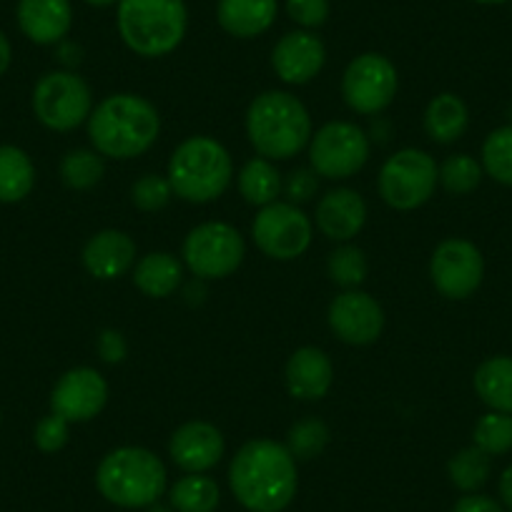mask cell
Segmentation results:
<instances>
[{"label":"cell","mask_w":512,"mask_h":512,"mask_svg":"<svg viewBox=\"0 0 512 512\" xmlns=\"http://www.w3.org/2000/svg\"><path fill=\"white\" fill-rule=\"evenodd\" d=\"M229 487L249 512H284L297 497V460L277 440H249L229 465Z\"/></svg>","instance_id":"cell-1"},{"label":"cell","mask_w":512,"mask_h":512,"mask_svg":"<svg viewBox=\"0 0 512 512\" xmlns=\"http://www.w3.org/2000/svg\"><path fill=\"white\" fill-rule=\"evenodd\" d=\"M161 116L151 101L136 93H116L98 103L88 116V139L108 159H136L156 144Z\"/></svg>","instance_id":"cell-2"},{"label":"cell","mask_w":512,"mask_h":512,"mask_svg":"<svg viewBox=\"0 0 512 512\" xmlns=\"http://www.w3.org/2000/svg\"><path fill=\"white\" fill-rule=\"evenodd\" d=\"M246 136L259 156L287 161L312 141V116L292 93L267 91L249 103Z\"/></svg>","instance_id":"cell-3"},{"label":"cell","mask_w":512,"mask_h":512,"mask_svg":"<svg viewBox=\"0 0 512 512\" xmlns=\"http://www.w3.org/2000/svg\"><path fill=\"white\" fill-rule=\"evenodd\" d=\"M96 487L111 505L144 510L156 505L169 490V475L161 457L146 447H116L96 470Z\"/></svg>","instance_id":"cell-4"},{"label":"cell","mask_w":512,"mask_h":512,"mask_svg":"<svg viewBox=\"0 0 512 512\" xmlns=\"http://www.w3.org/2000/svg\"><path fill=\"white\" fill-rule=\"evenodd\" d=\"M118 33L136 56L161 58L181 46L189 28L184 0H118Z\"/></svg>","instance_id":"cell-5"},{"label":"cell","mask_w":512,"mask_h":512,"mask_svg":"<svg viewBox=\"0 0 512 512\" xmlns=\"http://www.w3.org/2000/svg\"><path fill=\"white\" fill-rule=\"evenodd\" d=\"M166 179L181 201L209 204L229 189L234 179V161L211 136H191L171 154Z\"/></svg>","instance_id":"cell-6"},{"label":"cell","mask_w":512,"mask_h":512,"mask_svg":"<svg viewBox=\"0 0 512 512\" xmlns=\"http://www.w3.org/2000/svg\"><path fill=\"white\" fill-rule=\"evenodd\" d=\"M440 181V166L427 151L402 149L384 161L377 189L387 206L412 211L427 204Z\"/></svg>","instance_id":"cell-7"},{"label":"cell","mask_w":512,"mask_h":512,"mask_svg":"<svg viewBox=\"0 0 512 512\" xmlns=\"http://www.w3.org/2000/svg\"><path fill=\"white\" fill-rule=\"evenodd\" d=\"M244 236L226 221H206L184 239V262L196 279H224L241 267Z\"/></svg>","instance_id":"cell-8"},{"label":"cell","mask_w":512,"mask_h":512,"mask_svg":"<svg viewBox=\"0 0 512 512\" xmlns=\"http://www.w3.org/2000/svg\"><path fill=\"white\" fill-rule=\"evenodd\" d=\"M93 93L73 71H51L33 88V113L51 131H73L88 121Z\"/></svg>","instance_id":"cell-9"},{"label":"cell","mask_w":512,"mask_h":512,"mask_svg":"<svg viewBox=\"0 0 512 512\" xmlns=\"http://www.w3.org/2000/svg\"><path fill=\"white\" fill-rule=\"evenodd\" d=\"M312 221L292 201L262 206L251 224V236L262 254L277 262H292L312 244Z\"/></svg>","instance_id":"cell-10"},{"label":"cell","mask_w":512,"mask_h":512,"mask_svg":"<svg viewBox=\"0 0 512 512\" xmlns=\"http://www.w3.org/2000/svg\"><path fill=\"white\" fill-rule=\"evenodd\" d=\"M369 159V139L352 121H332L309 141V164L324 179H349Z\"/></svg>","instance_id":"cell-11"},{"label":"cell","mask_w":512,"mask_h":512,"mask_svg":"<svg viewBox=\"0 0 512 512\" xmlns=\"http://www.w3.org/2000/svg\"><path fill=\"white\" fill-rule=\"evenodd\" d=\"M397 88L400 76L395 63L382 53H362L349 63L342 76L344 103L362 116L384 111L395 101Z\"/></svg>","instance_id":"cell-12"},{"label":"cell","mask_w":512,"mask_h":512,"mask_svg":"<svg viewBox=\"0 0 512 512\" xmlns=\"http://www.w3.org/2000/svg\"><path fill=\"white\" fill-rule=\"evenodd\" d=\"M430 277L445 299L460 302L480 289L485 277L482 251L467 239H445L437 244L430 259Z\"/></svg>","instance_id":"cell-13"},{"label":"cell","mask_w":512,"mask_h":512,"mask_svg":"<svg viewBox=\"0 0 512 512\" xmlns=\"http://www.w3.org/2000/svg\"><path fill=\"white\" fill-rule=\"evenodd\" d=\"M108 402V384L101 372L91 367L68 369L51 392V410L68 422H88Z\"/></svg>","instance_id":"cell-14"},{"label":"cell","mask_w":512,"mask_h":512,"mask_svg":"<svg viewBox=\"0 0 512 512\" xmlns=\"http://www.w3.org/2000/svg\"><path fill=\"white\" fill-rule=\"evenodd\" d=\"M329 329L339 342L364 347L377 342L384 329V312L374 297L359 289H347L329 304Z\"/></svg>","instance_id":"cell-15"},{"label":"cell","mask_w":512,"mask_h":512,"mask_svg":"<svg viewBox=\"0 0 512 512\" xmlns=\"http://www.w3.org/2000/svg\"><path fill=\"white\" fill-rule=\"evenodd\" d=\"M327 63V48L312 31H292L277 41L272 51V68L289 86L314 81Z\"/></svg>","instance_id":"cell-16"},{"label":"cell","mask_w":512,"mask_h":512,"mask_svg":"<svg viewBox=\"0 0 512 512\" xmlns=\"http://www.w3.org/2000/svg\"><path fill=\"white\" fill-rule=\"evenodd\" d=\"M226 442L224 435L216 425L204 420H194L181 425L179 430L171 435L169 440V455L176 467L186 472V475H199V472H209L216 467L224 457Z\"/></svg>","instance_id":"cell-17"},{"label":"cell","mask_w":512,"mask_h":512,"mask_svg":"<svg viewBox=\"0 0 512 512\" xmlns=\"http://www.w3.org/2000/svg\"><path fill=\"white\" fill-rule=\"evenodd\" d=\"M136 264V241L118 229L98 231L83 246V267L101 282L123 277Z\"/></svg>","instance_id":"cell-18"},{"label":"cell","mask_w":512,"mask_h":512,"mask_svg":"<svg viewBox=\"0 0 512 512\" xmlns=\"http://www.w3.org/2000/svg\"><path fill=\"white\" fill-rule=\"evenodd\" d=\"M16 16L23 36L38 46L61 43L73 26L71 0H18Z\"/></svg>","instance_id":"cell-19"},{"label":"cell","mask_w":512,"mask_h":512,"mask_svg":"<svg viewBox=\"0 0 512 512\" xmlns=\"http://www.w3.org/2000/svg\"><path fill=\"white\" fill-rule=\"evenodd\" d=\"M287 390L294 400L317 402L327 397L334 382V367L327 352L317 347H302L289 357L287 372Z\"/></svg>","instance_id":"cell-20"},{"label":"cell","mask_w":512,"mask_h":512,"mask_svg":"<svg viewBox=\"0 0 512 512\" xmlns=\"http://www.w3.org/2000/svg\"><path fill=\"white\" fill-rule=\"evenodd\" d=\"M367 221V204L354 189H334L317 206V226L327 239L349 241Z\"/></svg>","instance_id":"cell-21"},{"label":"cell","mask_w":512,"mask_h":512,"mask_svg":"<svg viewBox=\"0 0 512 512\" xmlns=\"http://www.w3.org/2000/svg\"><path fill=\"white\" fill-rule=\"evenodd\" d=\"M279 13L277 0H219L216 21L229 36L256 38L274 26Z\"/></svg>","instance_id":"cell-22"},{"label":"cell","mask_w":512,"mask_h":512,"mask_svg":"<svg viewBox=\"0 0 512 512\" xmlns=\"http://www.w3.org/2000/svg\"><path fill=\"white\" fill-rule=\"evenodd\" d=\"M181 277H184V267L169 251H151V254L141 256L134 267V284L154 299H166L179 289Z\"/></svg>","instance_id":"cell-23"},{"label":"cell","mask_w":512,"mask_h":512,"mask_svg":"<svg viewBox=\"0 0 512 512\" xmlns=\"http://www.w3.org/2000/svg\"><path fill=\"white\" fill-rule=\"evenodd\" d=\"M470 126V111L455 93H440L427 103L425 131L435 144H455Z\"/></svg>","instance_id":"cell-24"},{"label":"cell","mask_w":512,"mask_h":512,"mask_svg":"<svg viewBox=\"0 0 512 512\" xmlns=\"http://www.w3.org/2000/svg\"><path fill=\"white\" fill-rule=\"evenodd\" d=\"M475 392L492 412L512 415V357L497 354L475 369Z\"/></svg>","instance_id":"cell-25"},{"label":"cell","mask_w":512,"mask_h":512,"mask_svg":"<svg viewBox=\"0 0 512 512\" xmlns=\"http://www.w3.org/2000/svg\"><path fill=\"white\" fill-rule=\"evenodd\" d=\"M36 184L31 156L18 146H0V204H18Z\"/></svg>","instance_id":"cell-26"},{"label":"cell","mask_w":512,"mask_h":512,"mask_svg":"<svg viewBox=\"0 0 512 512\" xmlns=\"http://www.w3.org/2000/svg\"><path fill=\"white\" fill-rule=\"evenodd\" d=\"M279 191H282V174L264 156L246 161L244 169L239 171V194L244 196L246 204L262 209L277 201Z\"/></svg>","instance_id":"cell-27"},{"label":"cell","mask_w":512,"mask_h":512,"mask_svg":"<svg viewBox=\"0 0 512 512\" xmlns=\"http://www.w3.org/2000/svg\"><path fill=\"white\" fill-rule=\"evenodd\" d=\"M171 510L176 512H216L221 502V490L216 480L206 472L184 475L169 487Z\"/></svg>","instance_id":"cell-28"},{"label":"cell","mask_w":512,"mask_h":512,"mask_svg":"<svg viewBox=\"0 0 512 512\" xmlns=\"http://www.w3.org/2000/svg\"><path fill=\"white\" fill-rule=\"evenodd\" d=\"M492 457L487 452H482L480 447L470 445V447H462L460 452L450 457L447 462V475H450V482L462 490L465 495L470 492H477L480 487H485V482L490 480V472H492Z\"/></svg>","instance_id":"cell-29"},{"label":"cell","mask_w":512,"mask_h":512,"mask_svg":"<svg viewBox=\"0 0 512 512\" xmlns=\"http://www.w3.org/2000/svg\"><path fill=\"white\" fill-rule=\"evenodd\" d=\"M106 174V164L98 151L73 149L61 161V179L68 189L86 191L93 189Z\"/></svg>","instance_id":"cell-30"},{"label":"cell","mask_w":512,"mask_h":512,"mask_svg":"<svg viewBox=\"0 0 512 512\" xmlns=\"http://www.w3.org/2000/svg\"><path fill=\"white\" fill-rule=\"evenodd\" d=\"M482 171L502 186H512V123L495 128L482 144Z\"/></svg>","instance_id":"cell-31"},{"label":"cell","mask_w":512,"mask_h":512,"mask_svg":"<svg viewBox=\"0 0 512 512\" xmlns=\"http://www.w3.org/2000/svg\"><path fill=\"white\" fill-rule=\"evenodd\" d=\"M472 445L490 457L507 455L512 450V415L492 410L482 415L472 430Z\"/></svg>","instance_id":"cell-32"},{"label":"cell","mask_w":512,"mask_h":512,"mask_svg":"<svg viewBox=\"0 0 512 512\" xmlns=\"http://www.w3.org/2000/svg\"><path fill=\"white\" fill-rule=\"evenodd\" d=\"M482 164L470 154H455L442 161L440 166V184L452 196H465L480 186L482 181Z\"/></svg>","instance_id":"cell-33"},{"label":"cell","mask_w":512,"mask_h":512,"mask_svg":"<svg viewBox=\"0 0 512 512\" xmlns=\"http://www.w3.org/2000/svg\"><path fill=\"white\" fill-rule=\"evenodd\" d=\"M327 272L329 279H332L337 287H342L344 292L347 289H357L359 284L367 279V256H364L362 249L357 246H339L329 254V262H327Z\"/></svg>","instance_id":"cell-34"},{"label":"cell","mask_w":512,"mask_h":512,"mask_svg":"<svg viewBox=\"0 0 512 512\" xmlns=\"http://www.w3.org/2000/svg\"><path fill=\"white\" fill-rule=\"evenodd\" d=\"M329 427L324 425L317 417H309V420H299L297 425H292L287 435V450L292 452L294 460H314V457L322 455L329 445Z\"/></svg>","instance_id":"cell-35"},{"label":"cell","mask_w":512,"mask_h":512,"mask_svg":"<svg viewBox=\"0 0 512 512\" xmlns=\"http://www.w3.org/2000/svg\"><path fill=\"white\" fill-rule=\"evenodd\" d=\"M174 196L169 179L159 174H146L131 186V201L141 211H161Z\"/></svg>","instance_id":"cell-36"},{"label":"cell","mask_w":512,"mask_h":512,"mask_svg":"<svg viewBox=\"0 0 512 512\" xmlns=\"http://www.w3.org/2000/svg\"><path fill=\"white\" fill-rule=\"evenodd\" d=\"M68 425H71V422L63 420V417L56 415V412L43 417V420L36 425V432H33V440H36L38 450L41 452L63 450L68 442Z\"/></svg>","instance_id":"cell-37"},{"label":"cell","mask_w":512,"mask_h":512,"mask_svg":"<svg viewBox=\"0 0 512 512\" xmlns=\"http://www.w3.org/2000/svg\"><path fill=\"white\" fill-rule=\"evenodd\" d=\"M287 13L304 31H314L327 23L329 0H287Z\"/></svg>","instance_id":"cell-38"},{"label":"cell","mask_w":512,"mask_h":512,"mask_svg":"<svg viewBox=\"0 0 512 512\" xmlns=\"http://www.w3.org/2000/svg\"><path fill=\"white\" fill-rule=\"evenodd\" d=\"M292 204H304L319 191V174L314 169H297L287 176L282 184Z\"/></svg>","instance_id":"cell-39"},{"label":"cell","mask_w":512,"mask_h":512,"mask_svg":"<svg viewBox=\"0 0 512 512\" xmlns=\"http://www.w3.org/2000/svg\"><path fill=\"white\" fill-rule=\"evenodd\" d=\"M98 354H101L103 362L108 364H118L126 359L128 354V344L126 337L116 329H103L101 337H98Z\"/></svg>","instance_id":"cell-40"},{"label":"cell","mask_w":512,"mask_h":512,"mask_svg":"<svg viewBox=\"0 0 512 512\" xmlns=\"http://www.w3.org/2000/svg\"><path fill=\"white\" fill-rule=\"evenodd\" d=\"M452 512H507L502 507V502H497L495 497L480 495V492H470V495L460 497L452 507Z\"/></svg>","instance_id":"cell-41"},{"label":"cell","mask_w":512,"mask_h":512,"mask_svg":"<svg viewBox=\"0 0 512 512\" xmlns=\"http://www.w3.org/2000/svg\"><path fill=\"white\" fill-rule=\"evenodd\" d=\"M500 502L507 512H512V465L507 470H502L500 475Z\"/></svg>","instance_id":"cell-42"},{"label":"cell","mask_w":512,"mask_h":512,"mask_svg":"<svg viewBox=\"0 0 512 512\" xmlns=\"http://www.w3.org/2000/svg\"><path fill=\"white\" fill-rule=\"evenodd\" d=\"M11 58H13L11 41H8V38L0 33V76L8 71V66H11Z\"/></svg>","instance_id":"cell-43"},{"label":"cell","mask_w":512,"mask_h":512,"mask_svg":"<svg viewBox=\"0 0 512 512\" xmlns=\"http://www.w3.org/2000/svg\"><path fill=\"white\" fill-rule=\"evenodd\" d=\"M88 6H96V8H108V6H118V0H83Z\"/></svg>","instance_id":"cell-44"},{"label":"cell","mask_w":512,"mask_h":512,"mask_svg":"<svg viewBox=\"0 0 512 512\" xmlns=\"http://www.w3.org/2000/svg\"><path fill=\"white\" fill-rule=\"evenodd\" d=\"M472 3H480V6H502L507 0H472Z\"/></svg>","instance_id":"cell-45"},{"label":"cell","mask_w":512,"mask_h":512,"mask_svg":"<svg viewBox=\"0 0 512 512\" xmlns=\"http://www.w3.org/2000/svg\"><path fill=\"white\" fill-rule=\"evenodd\" d=\"M149 512H169V510H166V507H161L159 502H156V505L149 507Z\"/></svg>","instance_id":"cell-46"}]
</instances>
